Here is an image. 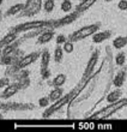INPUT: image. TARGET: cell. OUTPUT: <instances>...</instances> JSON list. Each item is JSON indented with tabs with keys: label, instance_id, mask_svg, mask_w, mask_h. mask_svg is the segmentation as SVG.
<instances>
[{
	"label": "cell",
	"instance_id": "6da1fadb",
	"mask_svg": "<svg viewBox=\"0 0 127 132\" xmlns=\"http://www.w3.org/2000/svg\"><path fill=\"white\" fill-rule=\"evenodd\" d=\"M125 107H127V97H121L115 102H112L104 108H102L97 113H95L92 115V119H107Z\"/></svg>",
	"mask_w": 127,
	"mask_h": 132
},
{
	"label": "cell",
	"instance_id": "7a4b0ae2",
	"mask_svg": "<svg viewBox=\"0 0 127 132\" xmlns=\"http://www.w3.org/2000/svg\"><path fill=\"white\" fill-rule=\"evenodd\" d=\"M43 29H53V21H29L16 25L14 28H12V31L19 34V32L31 31V30H43Z\"/></svg>",
	"mask_w": 127,
	"mask_h": 132
},
{
	"label": "cell",
	"instance_id": "3957f363",
	"mask_svg": "<svg viewBox=\"0 0 127 132\" xmlns=\"http://www.w3.org/2000/svg\"><path fill=\"white\" fill-rule=\"evenodd\" d=\"M98 30H100V24H98V23L85 25V27L78 29V30H76L74 32H72V34L70 35L69 41L73 42V43H74V42H78V41H83V40L92 36V35L96 31H98Z\"/></svg>",
	"mask_w": 127,
	"mask_h": 132
},
{
	"label": "cell",
	"instance_id": "277c9868",
	"mask_svg": "<svg viewBox=\"0 0 127 132\" xmlns=\"http://www.w3.org/2000/svg\"><path fill=\"white\" fill-rule=\"evenodd\" d=\"M42 7V0H27L25 7L23 12H21L22 16H31L37 13Z\"/></svg>",
	"mask_w": 127,
	"mask_h": 132
},
{
	"label": "cell",
	"instance_id": "5b68a950",
	"mask_svg": "<svg viewBox=\"0 0 127 132\" xmlns=\"http://www.w3.org/2000/svg\"><path fill=\"white\" fill-rule=\"evenodd\" d=\"M80 16V13H78L77 11H73V12H70L67 13L64 18H60V19H56V21H53V29L60 28V27H64V25H67L70 23H72L77 19V18Z\"/></svg>",
	"mask_w": 127,
	"mask_h": 132
},
{
	"label": "cell",
	"instance_id": "8992f818",
	"mask_svg": "<svg viewBox=\"0 0 127 132\" xmlns=\"http://www.w3.org/2000/svg\"><path fill=\"white\" fill-rule=\"evenodd\" d=\"M49 61H50V54L46 49L41 54V75L43 78H47L49 76Z\"/></svg>",
	"mask_w": 127,
	"mask_h": 132
},
{
	"label": "cell",
	"instance_id": "52a82bcc",
	"mask_svg": "<svg viewBox=\"0 0 127 132\" xmlns=\"http://www.w3.org/2000/svg\"><path fill=\"white\" fill-rule=\"evenodd\" d=\"M19 89H21V84H18V83L7 84L6 87H5V89H4V91L1 93V95H0V97L3 98V100L10 98V97H12L13 95L17 94L18 91H19Z\"/></svg>",
	"mask_w": 127,
	"mask_h": 132
},
{
	"label": "cell",
	"instance_id": "ba28073f",
	"mask_svg": "<svg viewBox=\"0 0 127 132\" xmlns=\"http://www.w3.org/2000/svg\"><path fill=\"white\" fill-rule=\"evenodd\" d=\"M97 60H98V52H95L92 55L90 56L89 61H88V64H86V66H85V71H84V75H83V76L89 77L92 75L94 70H95V66H96V64H97Z\"/></svg>",
	"mask_w": 127,
	"mask_h": 132
},
{
	"label": "cell",
	"instance_id": "9c48e42d",
	"mask_svg": "<svg viewBox=\"0 0 127 132\" xmlns=\"http://www.w3.org/2000/svg\"><path fill=\"white\" fill-rule=\"evenodd\" d=\"M38 58H40V53L38 52H32V53H30V54H27V55L19 61V67H21V69H24L27 66L31 65L32 63H35Z\"/></svg>",
	"mask_w": 127,
	"mask_h": 132
},
{
	"label": "cell",
	"instance_id": "30bf717a",
	"mask_svg": "<svg viewBox=\"0 0 127 132\" xmlns=\"http://www.w3.org/2000/svg\"><path fill=\"white\" fill-rule=\"evenodd\" d=\"M112 36V31H108V30H102V31H96L92 35V42L94 43H102L106 40Z\"/></svg>",
	"mask_w": 127,
	"mask_h": 132
},
{
	"label": "cell",
	"instance_id": "8fae6325",
	"mask_svg": "<svg viewBox=\"0 0 127 132\" xmlns=\"http://www.w3.org/2000/svg\"><path fill=\"white\" fill-rule=\"evenodd\" d=\"M17 37H18L17 32H14V31L11 30L9 34H6L1 40H0V48H3V47H5V46L11 45L12 42H14L16 40H17Z\"/></svg>",
	"mask_w": 127,
	"mask_h": 132
},
{
	"label": "cell",
	"instance_id": "7c38bea8",
	"mask_svg": "<svg viewBox=\"0 0 127 132\" xmlns=\"http://www.w3.org/2000/svg\"><path fill=\"white\" fill-rule=\"evenodd\" d=\"M54 37V29H47L46 31H43L40 37L37 40V43L38 45H45V43H48L50 40H53Z\"/></svg>",
	"mask_w": 127,
	"mask_h": 132
},
{
	"label": "cell",
	"instance_id": "4fadbf2b",
	"mask_svg": "<svg viewBox=\"0 0 127 132\" xmlns=\"http://www.w3.org/2000/svg\"><path fill=\"white\" fill-rule=\"evenodd\" d=\"M97 1H98V0H83V1H80V3L78 4V6L76 7V11L78 13L82 14L83 12H85V11L89 10L92 5H95Z\"/></svg>",
	"mask_w": 127,
	"mask_h": 132
},
{
	"label": "cell",
	"instance_id": "5bb4252c",
	"mask_svg": "<svg viewBox=\"0 0 127 132\" xmlns=\"http://www.w3.org/2000/svg\"><path fill=\"white\" fill-rule=\"evenodd\" d=\"M24 7H25V4H16V5L11 6L6 11V16H14L17 13H21V12H23Z\"/></svg>",
	"mask_w": 127,
	"mask_h": 132
},
{
	"label": "cell",
	"instance_id": "9a60e30c",
	"mask_svg": "<svg viewBox=\"0 0 127 132\" xmlns=\"http://www.w3.org/2000/svg\"><path fill=\"white\" fill-rule=\"evenodd\" d=\"M127 46V36H119L113 40V47L116 49H122Z\"/></svg>",
	"mask_w": 127,
	"mask_h": 132
},
{
	"label": "cell",
	"instance_id": "2e32d148",
	"mask_svg": "<svg viewBox=\"0 0 127 132\" xmlns=\"http://www.w3.org/2000/svg\"><path fill=\"white\" fill-rule=\"evenodd\" d=\"M125 78H126V72L125 71H120V72H117V75L113 79V84L116 88H121L122 84L125 83Z\"/></svg>",
	"mask_w": 127,
	"mask_h": 132
},
{
	"label": "cell",
	"instance_id": "e0dca14e",
	"mask_svg": "<svg viewBox=\"0 0 127 132\" xmlns=\"http://www.w3.org/2000/svg\"><path fill=\"white\" fill-rule=\"evenodd\" d=\"M61 96H62V89L60 87H55L54 89L50 91V94H49L48 97H49V100H50V101H53V102H54V101L59 100Z\"/></svg>",
	"mask_w": 127,
	"mask_h": 132
},
{
	"label": "cell",
	"instance_id": "ac0fdd59",
	"mask_svg": "<svg viewBox=\"0 0 127 132\" xmlns=\"http://www.w3.org/2000/svg\"><path fill=\"white\" fill-rule=\"evenodd\" d=\"M62 56H64V49L61 45H56L54 49V61L55 63H61Z\"/></svg>",
	"mask_w": 127,
	"mask_h": 132
},
{
	"label": "cell",
	"instance_id": "d6986e66",
	"mask_svg": "<svg viewBox=\"0 0 127 132\" xmlns=\"http://www.w3.org/2000/svg\"><path fill=\"white\" fill-rule=\"evenodd\" d=\"M66 82V75L64 73H60L58 76L54 77V79H53V85L54 87H62Z\"/></svg>",
	"mask_w": 127,
	"mask_h": 132
},
{
	"label": "cell",
	"instance_id": "ffe728a7",
	"mask_svg": "<svg viewBox=\"0 0 127 132\" xmlns=\"http://www.w3.org/2000/svg\"><path fill=\"white\" fill-rule=\"evenodd\" d=\"M119 98H121V91L120 90H115V91H112L109 95H108V97H107V101L112 103V102H115L117 101Z\"/></svg>",
	"mask_w": 127,
	"mask_h": 132
},
{
	"label": "cell",
	"instance_id": "44dd1931",
	"mask_svg": "<svg viewBox=\"0 0 127 132\" xmlns=\"http://www.w3.org/2000/svg\"><path fill=\"white\" fill-rule=\"evenodd\" d=\"M42 7L45 9L46 12H52L55 7V1L54 0H45L42 3Z\"/></svg>",
	"mask_w": 127,
	"mask_h": 132
},
{
	"label": "cell",
	"instance_id": "7402d4cb",
	"mask_svg": "<svg viewBox=\"0 0 127 132\" xmlns=\"http://www.w3.org/2000/svg\"><path fill=\"white\" fill-rule=\"evenodd\" d=\"M72 1L71 0H64L61 3V10L65 12V13H70L71 11H72Z\"/></svg>",
	"mask_w": 127,
	"mask_h": 132
},
{
	"label": "cell",
	"instance_id": "603a6c76",
	"mask_svg": "<svg viewBox=\"0 0 127 132\" xmlns=\"http://www.w3.org/2000/svg\"><path fill=\"white\" fill-rule=\"evenodd\" d=\"M125 61H126V55H125V53L124 52L117 53V55L115 56V63H116V65L124 66Z\"/></svg>",
	"mask_w": 127,
	"mask_h": 132
},
{
	"label": "cell",
	"instance_id": "cb8c5ba5",
	"mask_svg": "<svg viewBox=\"0 0 127 132\" xmlns=\"http://www.w3.org/2000/svg\"><path fill=\"white\" fill-rule=\"evenodd\" d=\"M62 49H64V53H72L73 49H74V45H73V42L71 41H66L64 45H62Z\"/></svg>",
	"mask_w": 127,
	"mask_h": 132
},
{
	"label": "cell",
	"instance_id": "d4e9b609",
	"mask_svg": "<svg viewBox=\"0 0 127 132\" xmlns=\"http://www.w3.org/2000/svg\"><path fill=\"white\" fill-rule=\"evenodd\" d=\"M49 101H50L49 97H41L38 100V106H40V107H48Z\"/></svg>",
	"mask_w": 127,
	"mask_h": 132
},
{
	"label": "cell",
	"instance_id": "484cf974",
	"mask_svg": "<svg viewBox=\"0 0 127 132\" xmlns=\"http://www.w3.org/2000/svg\"><path fill=\"white\" fill-rule=\"evenodd\" d=\"M117 7H119V10H121V11H126L127 10V0H120L119 4H117Z\"/></svg>",
	"mask_w": 127,
	"mask_h": 132
},
{
	"label": "cell",
	"instance_id": "4316f807",
	"mask_svg": "<svg viewBox=\"0 0 127 132\" xmlns=\"http://www.w3.org/2000/svg\"><path fill=\"white\" fill-rule=\"evenodd\" d=\"M66 41H67V38H66V36H64V35H59L58 37H56V45L62 46Z\"/></svg>",
	"mask_w": 127,
	"mask_h": 132
},
{
	"label": "cell",
	"instance_id": "83f0119b",
	"mask_svg": "<svg viewBox=\"0 0 127 132\" xmlns=\"http://www.w3.org/2000/svg\"><path fill=\"white\" fill-rule=\"evenodd\" d=\"M12 51H13V48H12L10 45H9V46H5V47H4V55H9V54H10Z\"/></svg>",
	"mask_w": 127,
	"mask_h": 132
},
{
	"label": "cell",
	"instance_id": "f1b7e54d",
	"mask_svg": "<svg viewBox=\"0 0 127 132\" xmlns=\"http://www.w3.org/2000/svg\"><path fill=\"white\" fill-rule=\"evenodd\" d=\"M7 84H9L7 78H1V79H0V88H5Z\"/></svg>",
	"mask_w": 127,
	"mask_h": 132
},
{
	"label": "cell",
	"instance_id": "f546056e",
	"mask_svg": "<svg viewBox=\"0 0 127 132\" xmlns=\"http://www.w3.org/2000/svg\"><path fill=\"white\" fill-rule=\"evenodd\" d=\"M104 1H106V3H110V1H112V0H104Z\"/></svg>",
	"mask_w": 127,
	"mask_h": 132
},
{
	"label": "cell",
	"instance_id": "4dcf8cb0",
	"mask_svg": "<svg viewBox=\"0 0 127 132\" xmlns=\"http://www.w3.org/2000/svg\"><path fill=\"white\" fill-rule=\"evenodd\" d=\"M0 22H1V11H0Z\"/></svg>",
	"mask_w": 127,
	"mask_h": 132
},
{
	"label": "cell",
	"instance_id": "1f68e13d",
	"mask_svg": "<svg viewBox=\"0 0 127 132\" xmlns=\"http://www.w3.org/2000/svg\"><path fill=\"white\" fill-rule=\"evenodd\" d=\"M3 3H4V0H0V5H1Z\"/></svg>",
	"mask_w": 127,
	"mask_h": 132
},
{
	"label": "cell",
	"instance_id": "d6a6232c",
	"mask_svg": "<svg viewBox=\"0 0 127 132\" xmlns=\"http://www.w3.org/2000/svg\"><path fill=\"white\" fill-rule=\"evenodd\" d=\"M0 54H1V48H0Z\"/></svg>",
	"mask_w": 127,
	"mask_h": 132
},
{
	"label": "cell",
	"instance_id": "836d02e7",
	"mask_svg": "<svg viewBox=\"0 0 127 132\" xmlns=\"http://www.w3.org/2000/svg\"><path fill=\"white\" fill-rule=\"evenodd\" d=\"M1 118H3V117H1V115H0V119H1Z\"/></svg>",
	"mask_w": 127,
	"mask_h": 132
},
{
	"label": "cell",
	"instance_id": "e575fe53",
	"mask_svg": "<svg viewBox=\"0 0 127 132\" xmlns=\"http://www.w3.org/2000/svg\"><path fill=\"white\" fill-rule=\"evenodd\" d=\"M80 1H83V0H80Z\"/></svg>",
	"mask_w": 127,
	"mask_h": 132
}]
</instances>
